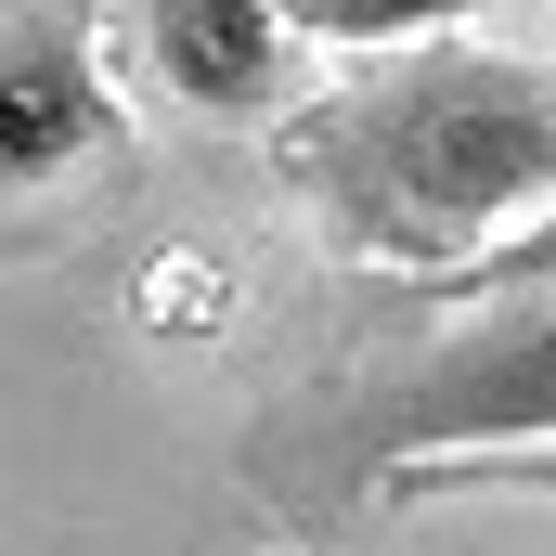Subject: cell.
<instances>
[{"label": "cell", "instance_id": "cell-2", "mask_svg": "<svg viewBox=\"0 0 556 556\" xmlns=\"http://www.w3.org/2000/svg\"><path fill=\"white\" fill-rule=\"evenodd\" d=\"M556 440V285H453L440 324L376 337L324 389L260 415L247 479L285 518H350L415 453H518Z\"/></svg>", "mask_w": 556, "mask_h": 556}, {"label": "cell", "instance_id": "cell-6", "mask_svg": "<svg viewBox=\"0 0 556 556\" xmlns=\"http://www.w3.org/2000/svg\"><path fill=\"white\" fill-rule=\"evenodd\" d=\"M479 0H285V26H298V52H363V39H440V26H466Z\"/></svg>", "mask_w": 556, "mask_h": 556}, {"label": "cell", "instance_id": "cell-5", "mask_svg": "<svg viewBox=\"0 0 556 556\" xmlns=\"http://www.w3.org/2000/svg\"><path fill=\"white\" fill-rule=\"evenodd\" d=\"M453 492H544L556 505V440H518V453H415V466H389L376 505H453Z\"/></svg>", "mask_w": 556, "mask_h": 556}, {"label": "cell", "instance_id": "cell-3", "mask_svg": "<svg viewBox=\"0 0 556 556\" xmlns=\"http://www.w3.org/2000/svg\"><path fill=\"white\" fill-rule=\"evenodd\" d=\"M91 26L104 0H0V194H52L130 142Z\"/></svg>", "mask_w": 556, "mask_h": 556}, {"label": "cell", "instance_id": "cell-4", "mask_svg": "<svg viewBox=\"0 0 556 556\" xmlns=\"http://www.w3.org/2000/svg\"><path fill=\"white\" fill-rule=\"evenodd\" d=\"M142 13V78L194 117H285L298 26L285 0H130Z\"/></svg>", "mask_w": 556, "mask_h": 556}, {"label": "cell", "instance_id": "cell-1", "mask_svg": "<svg viewBox=\"0 0 556 556\" xmlns=\"http://www.w3.org/2000/svg\"><path fill=\"white\" fill-rule=\"evenodd\" d=\"M273 168L337 260L440 285L556 207V65L427 39L273 117Z\"/></svg>", "mask_w": 556, "mask_h": 556}, {"label": "cell", "instance_id": "cell-7", "mask_svg": "<svg viewBox=\"0 0 556 556\" xmlns=\"http://www.w3.org/2000/svg\"><path fill=\"white\" fill-rule=\"evenodd\" d=\"M453 285H556V207L531 220V233H505V247H479L466 273H440L427 298H453Z\"/></svg>", "mask_w": 556, "mask_h": 556}]
</instances>
